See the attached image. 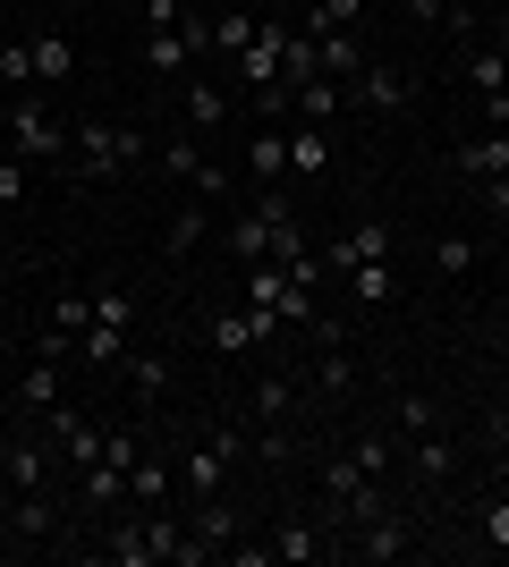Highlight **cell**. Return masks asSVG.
<instances>
[{"label":"cell","instance_id":"obj_26","mask_svg":"<svg viewBox=\"0 0 509 567\" xmlns=\"http://www.w3.org/2000/svg\"><path fill=\"white\" fill-rule=\"evenodd\" d=\"M77 355H85L94 373H111V364H120V355H128V331H120V322H85V339H77Z\"/></svg>","mask_w":509,"mask_h":567},{"label":"cell","instance_id":"obj_12","mask_svg":"<svg viewBox=\"0 0 509 567\" xmlns=\"http://www.w3.org/2000/svg\"><path fill=\"white\" fill-rule=\"evenodd\" d=\"M450 169H459V178H476V187H485V178H509V127H492V136H467L459 153H450Z\"/></svg>","mask_w":509,"mask_h":567},{"label":"cell","instance_id":"obj_22","mask_svg":"<svg viewBox=\"0 0 509 567\" xmlns=\"http://www.w3.org/2000/svg\"><path fill=\"white\" fill-rule=\"evenodd\" d=\"M348 297H357V306H374V313H383L390 297H399V271H390V255L357 262V271H348Z\"/></svg>","mask_w":509,"mask_h":567},{"label":"cell","instance_id":"obj_35","mask_svg":"<svg viewBox=\"0 0 509 567\" xmlns=\"http://www.w3.org/2000/svg\"><path fill=\"white\" fill-rule=\"evenodd\" d=\"M476 534H485V550H509V492H492L476 508Z\"/></svg>","mask_w":509,"mask_h":567},{"label":"cell","instance_id":"obj_44","mask_svg":"<svg viewBox=\"0 0 509 567\" xmlns=\"http://www.w3.org/2000/svg\"><path fill=\"white\" fill-rule=\"evenodd\" d=\"M485 127H509V94H485Z\"/></svg>","mask_w":509,"mask_h":567},{"label":"cell","instance_id":"obj_30","mask_svg":"<svg viewBox=\"0 0 509 567\" xmlns=\"http://www.w3.org/2000/svg\"><path fill=\"white\" fill-rule=\"evenodd\" d=\"M246 43H255V18H246V9H221L213 18V60H238Z\"/></svg>","mask_w":509,"mask_h":567},{"label":"cell","instance_id":"obj_34","mask_svg":"<svg viewBox=\"0 0 509 567\" xmlns=\"http://www.w3.org/2000/svg\"><path fill=\"white\" fill-rule=\"evenodd\" d=\"M416 25H441V34H467V0H408Z\"/></svg>","mask_w":509,"mask_h":567},{"label":"cell","instance_id":"obj_28","mask_svg":"<svg viewBox=\"0 0 509 567\" xmlns=\"http://www.w3.org/2000/svg\"><path fill=\"white\" fill-rule=\"evenodd\" d=\"M348 457H357L374 483H390V474H399V441H390V432H357V441H348Z\"/></svg>","mask_w":509,"mask_h":567},{"label":"cell","instance_id":"obj_42","mask_svg":"<svg viewBox=\"0 0 509 567\" xmlns=\"http://www.w3.org/2000/svg\"><path fill=\"white\" fill-rule=\"evenodd\" d=\"M26 169H34V162H18V153L0 162V204H18V195H26Z\"/></svg>","mask_w":509,"mask_h":567},{"label":"cell","instance_id":"obj_47","mask_svg":"<svg viewBox=\"0 0 509 567\" xmlns=\"http://www.w3.org/2000/svg\"><path fill=\"white\" fill-rule=\"evenodd\" d=\"M492 43H501V51H509V18H501V34H492Z\"/></svg>","mask_w":509,"mask_h":567},{"label":"cell","instance_id":"obj_19","mask_svg":"<svg viewBox=\"0 0 509 567\" xmlns=\"http://www.w3.org/2000/svg\"><path fill=\"white\" fill-rule=\"evenodd\" d=\"M246 162H255L264 187H289V136H281V127H255V136H246Z\"/></svg>","mask_w":509,"mask_h":567},{"label":"cell","instance_id":"obj_36","mask_svg":"<svg viewBox=\"0 0 509 567\" xmlns=\"http://www.w3.org/2000/svg\"><path fill=\"white\" fill-rule=\"evenodd\" d=\"M162 169L195 187V169H204V144H195V136H170V144H162Z\"/></svg>","mask_w":509,"mask_h":567},{"label":"cell","instance_id":"obj_2","mask_svg":"<svg viewBox=\"0 0 509 567\" xmlns=\"http://www.w3.org/2000/svg\"><path fill=\"white\" fill-rule=\"evenodd\" d=\"M9 153H18V162H69V127L51 118L43 94H18V102H9Z\"/></svg>","mask_w":509,"mask_h":567},{"label":"cell","instance_id":"obj_20","mask_svg":"<svg viewBox=\"0 0 509 567\" xmlns=\"http://www.w3.org/2000/svg\"><path fill=\"white\" fill-rule=\"evenodd\" d=\"M272 229H281V220H272L264 204L238 213V220H230V255H238V262H272Z\"/></svg>","mask_w":509,"mask_h":567},{"label":"cell","instance_id":"obj_45","mask_svg":"<svg viewBox=\"0 0 509 567\" xmlns=\"http://www.w3.org/2000/svg\"><path fill=\"white\" fill-rule=\"evenodd\" d=\"M9 406H18V399H0V441H9Z\"/></svg>","mask_w":509,"mask_h":567},{"label":"cell","instance_id":"obj_38","mask_svg":"<svg viewBox=\"0 0 509 567\" xmlns=\"http://www.w3.org/2000/svg\"><path fill=\"white\" fill-rule=\"evenodd\" d=\"M434 271H450V280L476 271V237H434Z\"/></svg>","mask_w":509,"mask_h":567},{"label":"cell","instance_id":"obj_13","mask_svg":"<svg viewBox=\"0 0 509 567\" xmlns=\"http://www.w3.org/2000/svg\"><path fill=\"white\" fill-rule=\"evenodd\" d=\"M306 34H315V51H323V76H339V85H348V76L365 69V43H357V25H306Z\"/></svg>","mask_w":509,"mask_h":567},{"label":"cell","instance_id":"obj_39","mask_svg":"<svg viewBox=\"0 0 509 567\" xmlns=\"http://www.w3.org/2000/svg\"><path fill=\"white\" fill-rule=\"evenodd\" d=\"M0 85H18V94L34 85V51L26 43H0Z\"/></svg>","mask_w":509,"mask_h":567},{"label":"cell","instance_id":"obj_6","mask_svg":"<svg viewBox=\"0 0 509 567\" xmlns=\"http://www.w3.org/2000/svg\"><path fill=\"white\" fill-rule=\"evenodd\" d=\"M339 339H348V331H339V322H323V355H315V373H306V390H315L323 406H339L348 390H357V355L339 348Z\"/></svg>","mask_w":509,"mask_h":567},{"label":"cell","instance_id":"obj_7","mask_svg":"<svg viewBox=\"0 0 509 567\" xmlns=\"http://www.w3.org/2000/svg\"><path fill=\"white\" fill-rule=\"evenodd\" d=\"M272 559H297V567L306 559H339V534L315 525V517H281L272 525Z\"/></svg>","mask_w":509,"mask_h":567},{"label":"cell","instance_id":"obj_21","mask_svg":"<svg viewBox=\"0 0 509 567\" xmlns=\"http://www.w3.org/2000/svg\"><path fill=\"white\" fill-rule=\"evenodd\" d=\"M26 51H34V85H69V69H77L69 34H26Z\"/></svg>","mask_w":509,"mask_h":567},{"label":"cell","instance_id":"obj_46","mask_svg":"<svg viewBox=\"0 0 509 567\" xmlns=\"http://www.w3.org/2000/svg\"><path fill=\"white\" fill-rule=\"evenodd\" d=\"M492 415H509V373H501V406H492Z\"/></svg>","mask_w":509,"mask_h":567},{"label":"cell","instance_id":"obj_15","mask_svg":"<svg viewBox=\"0 0 509 567\" xmlns=\"http://www.w3.org/2000/svg\"><path fill=\"white\" fill-rule=\"evenodd\" d=\"M162 499H179V466L170 457H136L128 466V508H162Z\"/></svg>","mask_w":509,"mask_h":567},{"label":"cell","instance_id":"obj_17","mask_svg":"<svg viewBox=\"0 0 509 567\" xmlns=\"http://www.w3.org/2000/svg\"><path fill=\"white\" fill-rule=\"evenodd\" d=\"M120 373H128V390H136V399L153 406V399L170 390V373H179V364H170L162 348H128V355H120Z\"/></svg>","mask_w":509,"mask_h":567},{"label":"cell","instance_id":"obj_32","mask_svg":"<svg viewBox=\"0 0 509 567\" xmlns=\"http://www.w3.org/2000/svg\"><path fill=\"white\" fill-rule=\"evenodd\" d=\"M323 169H332V136H289V178H323Z\"/></svg>","mask_w":509,"mask_h":567},{"label":"cell","instance_id":"obj_25","mask_svg":"<svg viewBox=\"0 0 509 567\" xmlns=\"http://www.w3.org/2000/svg\"><path fill=\"white\" fill-rule=\"evenodd\" d=\"M441 424V399H425V390H399V406H390V432L399 441H416V432H434Z\"/></svg>","mask_w":509,"mask_h":567},{"label":"cell","instance_id":"obj_33","mask_svg":"<svg viewBox=\"0 0 509 567\" xmlns=\"http://www.w3.org/2000/svg\"><path fill=\"white\" fill-rule=\"evenodd\" d=\"M365 483H374V474H365L348 450H339V457H323V499H348V492H365Z\"/></svg>","mask_w":509,"mask_h":567},{"label":"cell","instance_id":"obj_31","mask_svg":"<svg viewBox=\"0 0 509 567\" xmlns=\"http://www.w3.org/2000/svg\"><path fill=\"white\" fill-rule=\"evenodd\" d=\"M297 111L315 118V127H332L339 118V76H306V85H297Z\"/></svg>","mask_w":509,"mask_h":567},{"label":"cell","instance_id":"obj_43","mask_svg":"<svg viewBox=\"0 0 509 567\" xmlns=\"http://www.w3.org/2000/svg\"><path fill=\"white\" fill-rule=\"evenodd\" d=\"M485 204H492V213L509 220V178H485Z\"/></svg>","mask_w":509,"mask_h":567},{"label":"cell","instance_id":"obj_41","mask_svg":"<svg viewBox=\"0 0 509 567\" xmlns=\"http://www.w3.org/2000/svg\"><path fill=\"white\" fill-rule=\"evenodd\" d=\"M136 9H145V34H153V25H179V18H187V0H136Z\"/></svg>","mask_w":509,"mask_h":567},{"label":"cell","instance_id":"obj_9","mask_svg":"<svg viewBox=\"0 0 509 567\" xmlns=\"http://www.w3.org/2000/svg\"><path fill=\"white\" fill-rule=\"evenodd\" d=\"M374 255H390V229H383V220H357V229H339L332 246H323V271H339V280H348V271H357V262H374Z\"/></svg>","mask_w":509,"mask_h":567},{"label":"cell","instance_id":"obj_16","mask_svg":"<svg viewBox=\"0 0 509 567\" xmlns=\"http://www.w3.org/2000/svg\"><path fill=\"white\" fill-rule=\"evenodd\" d=\"M120 499H128V466L94 457V466L77 474V508H94V517H102V508H120Z\"/></svg>","mask_w":509,"mask_h":567},{"label":"cell","instance_id":"obj_11","mask_svg":"<svg viewBox=\"0 0 509 567\" xmlns=\"http://www.w3.org/2000/svg\"><path fill=\"white\" fill-rule=\"evenodd\" d=\"M0 483H9V492H43L51 483V441H0Z\"/></svg>","mask_w":509,"mask_h":567},{"label":"cell","instance_id":"obj_3","mask_svg":"<svg viewBox=\"0 0 509 567\" xmlns=\"http://www.w3.org/2000/svg\"><path fill=\"white\" fill-rule=\"evenodd\" d=\"M246 457V432H213L204 450L179 457V508H195V499H213L221 483H230V466Z\"/></svg>","mask_w":509,"mask_h":567},{"label":"cell","instance_id":"obj_8","mask_svg":"<svg viewBox=\"0 0 509 567\" xmlns=\"http://www.w3.org/2000/svg\"><path fill=\"white\" fill-rule=\"evenodd\" d=\"M0 534H9V543H51V534H60V508H51V492H18L9 508H0Z\"/></svg>","mask_w":509,"mask_h":567},{"label":"cell","instance_id":"obj_14","mask_svg":"<svg viewBox=\"0 0 509 567\" xmlns=\"http://www.w3.org/2000/svg\"><path fill=\"white\" fill-rule=\"evenodd\" d=\"M348 94H357L365 111H408V102H416V85H408L399 69H357V76H348Z\"/></svg>","mask_w":509,"mask_h":567},{"label":"cell","instance_id":"obj_24","mask_svg":"<svg viewBox=\"0 0 509 567\" xmlns=\"http://www.w3.org/2000/svg\"><path fill=\"white\" fill-rule=\"evenodd\" d=\"M221 118H230V94H221L213 76H187V127H195V136H213Z\"/></svg>","mask_w":509,"mask_h":567},{"label":"cell","instance_id":"obj_10","mask_svg":"<svg viewBox=\"0 0 509 567\" xmlns=\"http://www.w3.org/2000/svg\"><path fill=\"white\" fill-rule=\"evenodd\" d=\"M339 559H365V567L408 559V525H399V517H374V525H357V534L339 543Z\"/></svg>","mask_w":509,"mask_h":567},{"label":"cell","instance_id":"obj_1","mask_svg":"<svg viewBox=\"0 0 509 567\" xmlns=\"http://www.w3.org/2000/svg\"><path fill=\"white\" fill-rule=\"evenodd\" d=\"M145 162V136L136 127H120V118H85V127H69V169L85 178V187H111L120 169Z\"/></svg>","mask_w":509,"mask_h":567},{"label":"cell","instance_id":"obj_4","mask_svg":"<svg viewBox=\"0 0 509 567\" xmlns=\"http://www.w3.org/2000/svg\"><path fill=\"white\" fill-rule=\"evenodd\" d=\"M281 331H289V322H281L272 306H246V313H213V322H204V348L213 355H246V348H264V339H281Z\"/></svg>","mask_w":509,"mask_h":567},{"label":"cell","instance_id":"obj_23","mask_svg":"<svg viewBox=\"0 0 509 567\" xmlns=\"http://www.w3.org/2000/svg\"><path fill=\"white\" fill-rule=\"evenodd\" d=\"M450 466H459V450H450V432H416V441H408V474H425V483H441V474H450Z\"/></svg>","mask_w":509,"mask_h":567},{"label":"cell","instance_id":"obj_27","mask_svg":"<svg viewBox=\"0 0 509 567\" xmlns=\"http://www.w3.org/2000/svg\"><path fill=\"white\" fill-rule=\"evenodd\" d=\"M18 406H34V415L60 406V364H51V355H34V364L18 373Z\"/></svg>","mask_w":509,"mask_h":567},{"label":"cell","instance_id":"obj_37","mask_svg":"<svg viewBox=\"0 0 509 567\" xmlns=\"http://www.w3.org/2000/svg\"><path fill=\"white\" fill-rule=\"evenodd\" d=\"M204 229H213V213H204V204H187V213L170 220V255H187V246H204Z\"/></svg>","mask_w":509,"mask_h":567},{"label":"cell","instance_id":"obj_40","mask_svg":"<svg viewBox=\"0 0 509 567\" xmlns=\"http://www.w3.org/2000/svg\"><path fill=\"white\" fill-rule=\"evenodd\" d=\"M357 18H365V0H315L306 25H357Z\"/></svg>","mask_w":509,"mask_h":567},{"label":"cell","instance_id":"obj_18","mask_svg":"<svg viewBox=\"0 0 509 567\" xmlns=\"http://www.w3.org/2000/svg\"><path fill=\"white\" fill-rule=\"evenodd\" d=\"M459 76L476 85V94H509V51H501V43H467Z\"/></svg>","mask_w":509,"mask_h":567},{"label":"cell","instance_id":"obj_5","mask_svg":"<svg viewBox=\"0 0 509 567\" xmlns=\"http://www.w3.org/2000/svg\"><path fill=\"white\" fill-rule=\"evenodd\" d=\"M238 534H246V517H238L221 492L187 508V550H195V559H230V543H238Z\"/></svg>","mask_w":509,"mask_h":567},{"label":"cell","instance_id":"obj_29","mask_svg":"<svg viewBox=\"0 0 509 567\" xmlns=\"http://www.w3.org/2000/svg\"><path fill=\"white\" fill-rule=\"evenodd\" d=\"M246 406H255V424H281V415H289V406H297V381H289V373H264V381H255V399H246Z\"/></svg>","mask_w":509,"mask_h":567}]
</instances>
